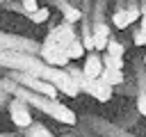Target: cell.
Returning <instances> with one entry per match:
<instances>
[{
    "label": "cell",
    "mask_w": 146,
    "mask_h": 137,
    "mask_svg": "<svg viewBox=\"0 0 146 137\" xmlns=\"http://www.w3.org/2000/svg\"><path fill=\"white\" fill-rule=\"evenodd\" d=\"M7 87L14 91V98H21V100H25L27 105L39 107L41 112H46V114H48V116H52L55 121H59V123H64V126H75V123H78L75 112H73L71 107H66L64 103H57V98L41 96V94L32 91V89L21 87V84H18V82H14V80H11Z\"/></svg>",
    "instance_id": "6da1fadb"
},
{
    "label": "cell",
    "mask_w": 146,
    "mask_h": 137,
    "mask_svg": "<svg viewBox=\"0 0 146 137\" xmlns=\"http://www.w3.org/2000/svg\"><path fill=\"white\" fill-rule=\"evenodd\" d=\"M7 112H9L11 123H14L18 130H27V128L34 123L32 112H30V105H27L25 100H21V98H11V100L7 103Z\"/></svg>",
    "instance_id": "7a4b0ae2"
},
{
    "label": "cell",
    "mask_w": 146,
    "mask_h": 137,
    "mask_svg": "<svg viewBox=\"0 0 146 137\" xmlns=\"http://www.w3.org/2000/svg\"><path fill=\"white\" fill-rule=\"evenodd\" d=\"M39 59H43L48 66H55V68H66L68 62H71V57H68V53H66L64 48L50 46V43H41V48H39Z\"/></svg>",
    "instance_id": "3957f363"
},
{
    "label": "cell",
    "mask_w": 146,
    "mask_h": 137,
    "mask_svg": "<svg viewBox=\"0 0 146 137\" xmlns=\"http://www.w3.org/2000/svg\"><path fill=\"white\" fill-rule=\"evenodd\" d=\"M48 37H52V39H55V43H57L59 48H64V50H66V48L78 39L75 27H73L71 23H66V21H64L62 25H55V27L48 32Z\"/></svg>",
    "instance_id": "277c9868"
},
{
    "label": "cell",
    "mask_w": 146,
    "mask_h": 137,
    "mask_svg": "<svg viewBox=\"0 0 146 137\" xmlns=\"http://www.w3.org/2000/svg\"><path fill=\"white\" fill-rule=\"evenodd\" d=\"M82 71H84V75H87V78H91V80H98V78L103 75V71H105L103 57H100L98 53H89V55H87V59H84V66H82Z\"/></svg>",
    "instance_id": "5b68a950"
},
{
    "label": "cell",
    "mask_w": 146,
    "mask_h": 137,
    "mask_svg": "<svg viewBox=\"0 0 146 137\" xmlns=\"http://www.w3.org/2000/svg\"><path fill=\"white\" fill-rule=\"evenodd\" d=\"M112 89H114V87L105 84V82L98 78V80H94V87H91V94H89V96H94L98 103H107V100L112 98Z\"/></svg>",
    "instance_id": "8992f818"
},
{
    "label": "cell",
    "mask_w": 146,
    "mask_h": 137,
    "mask_svg": "<svg viewBox=\"0 0 146 137\" xmlns=\"http://www.w3.org/2000/svg\"><path fill=\"white\" fill-rule=\"evenodd\" d=\"M62 16H64V21L71 23V25H75V23L82 21V11H80L78 7H73V5H68V2H62Z\"/></svg>",
    "instance_id": "52a82bcc"
},
{
    "label": "cell",
    "mask_w": 146,
    "mask_h": 137,
    "mask_svg": "<svg viewBox=\"0 0 146 137\" xmlns=\"http://www.w3.org/2000/svg\"><path fill=\"white\" fill-rule=\"evenodd\" d=\"M100 80L105 82V84H110V87H119V84H123V71H114V68H105L103 71V75H100Z\"/></svg>",
    "instance_id": "ba28073f"
},
{
    "label": "cell",
    "mask_w": 146,
    "mask_h": 137,
    "mask_svg": "<svg viewBox=\"0 0 146 137\" xmlns=\"http://www.w3.org/2000/svg\"><path fill=\"white\" fill-rule=\"evenodd\" d=\"M23 137H57V135H55V132H50L43 123H36V121H34L27 130H23Z\"/></svg>",
    "instance_id": "9c48e42d"
},
{
    "label": "cell",
    "mask_w": 146,
    "mask_h": 137,
    "mask_svg": "<svg viewBox=\"0 0 146 137\" xmlns=\"http://www.w3.org/2000/svg\"><path fill=\"white\" fill-rule=\"evenodd\" d=\"M112 25L116 30H125L130 25V16H128V9H116L112 14Z\"/></svg>",
    "instance_id": "30bf717a"
},
{
    "label": "cell",
    "mask_w": 146,
    "mask_h": 137,
    "mask_svg": "<svg viewBox=\"0 0 146 137\" xmlns=\"http://www.w3.org/2000/svg\"><path fill=\"white\" fill-rule=\"evenodd\" d=\"M66 53H68V57H71V62L73 59H80V57H84V53H87V48H84V43H82V39L78 37L68 48H66Z\"/></svg>",
    "instance_id": "8fae6325"
},
{
    "label": "cell",
    "mask_w": 146,
    "mask_h": 137,
    "mask_svg": "<svg viewBox=\"0 0 146 137\" xmlns=\"http://www.w3.org/2000/svg\"><path fill=\"white\" fill-rule=\"evenodd\" d=\"M103 64H105V68L123 71V66H125V59H123V57H112V55H103Z\"/></svg>",
    "instance_id": "7c38bea8"
},
{
    "label": "cell",
    "mask_w": 146,
    "mask_h": 137,
    "mask_svg": "<svg viewBox=\"0 0 146 137\" xmlns=\"http://www.w3.org/2000/svg\"><path fill=\"white\" fill-rule=\"evenodd\" d=\"M48 16H50V9H48V7H39L34 14H27V18H30L32 23H46Z\"/></svg>",
    "instance_id": "4fadbf2b"
},
{
    "label": "cell",
    "mask_w": 146,
    "mask_h": 137,
    "mask_svg": "<svg viewBox=\"0 0 146 137\" xmlns=\"http://www.w3.org/2000/svg\"><path fill=\"white\" fill-rule=\"evenodd\" d=\"M107 55H112V57H123V55H125L123 43H119L116 39H110V43H107Z\"/></svg>",
    "instance_id": "5bb4252c"
},
{
    "label": "cell",
    "mask_w": 146,
    "mask_h": 137,
    "mask_svg": "<svg viewBox=\"0 0 146 137\" xmlns=\"http://www.w3.org/2000/svg\"><path fill=\"white\" fill-rule=\"evenodd\" d=\"M135 107H137V112H139L141 116H146V89H139L137 100H135Z\"/></svg>",
    "instance_id": "9a60e30c"
},
{
    "label": "cell",
    "mask_w": 146,
    "mask_h": 137,
    "mask_svg": "<svg viewBox=\"0 0 146 137\" xmlns=\"http://www.w3.org/2000/svg\"><path fill=\"white\" fill-rule=\"evenodd\" d=\"M94 37L112 39V37H110V25H107V23H96V25H94Z\"/></svg>",
    "instance_id": "2e32d148"
},
{
    "label": "cell",
    "mask_w": 146,
    "mask_h": 137,
    "mask_svg": "<svg viewBox=\"0 0 146 137\" xmlns=\"http://www.w3.org/2000/svg\"><path fill=\"white\" fill-rule=\"evenodd\" d=\"M21 7L25 14H34L39 9V0H21Z\"/></svg>",
    "instance_id": "e0dca14e"
},
{
    "label": "cell",
    "mask_w": 146,
    "mask_h": 137,
    "mask_svg": "<svg viewBox=\"0 0 146 137\" xmlns=\"http://www.w3.org/2000/svg\"><path fill=\"white\" fill-rule=\"evenodd\" d=\"M82 43H84L87 53H96V48H94V32H84L82 34Z\"/></svg>",
    "instance_id": "ac0fdd59"
},
{
    "label": "cell",
    "mask_w": 146,
    "mask_h": 137,
    "mask_svg": "<svg viewBox=\"0 0 146 137\" xmlns=\"http://www.w3.org/2000/svg\"><path fill=\"white\" fill-rule=\"evenodd\" d=\"M128 16H130V23H135V21H141V7H135V5H130V7H128Z\"/></svg>",
    "instance_id": "d6986e66"
},
{
    "label": "cell",
    "mask_w": 146,
    "mask_h": 137,
    "mask_svg": "<svg viewBox=\"0 0 146 137\" xmlns=\"http://www.w3.org/2000/svg\"><path fill=\"white\" fill-rule=\"evenodd\" d=\"M132 41H135V46H146V32H144L141 27H139V30H135Z\"/></svg>",
    "instance_id": "ffe728a7"
},
{
    "label": "cell",
    "mask_w": 146,
    "mask_h": 137,
    "mask_svg": "<svg viewBox=\"0 0 146 137\" xmlns=\"http://www.w3.org/2000/svg\"><path fill=\"white\" fill-rule=\"evenodd\" d=\"M139 23H141V25H139V27H141V30H144V32H146V5H144V7H141V21H139Z\"/></svg>",
    "instance_id": "44dd1931"
},
{
    "label": "cell",
    "mask_w": 146,
    "mask_h": 137,
    "mask_svg": "<svg viewBox=\"0 0 146 137\" xmlns=\"http://www.w3.org/2000/svg\"><path fill=\"white\" fill-rule=\"evenodd\" d=\"M0 137H18V135H2V132H0Z\"/></svg>",
    "instance_id": "7402d4cb"
},
{
    "label": "cell",
    "mask_w": 146,
    "mask_h": 137,
    "mask_svg": "<svg viewBox=\"0 0 146 137\" xmlns=\"http://www.w3.org/2000/svg\"><path fill=\"white\" fill-rule=\"evenodd\" d=\"M2 100H5V96H0V105H2Z\"/></svg>",
    "instance_id": "603a6c76"
},
{
    "label": "cell",
    "mask_w": 146,
    "mask_h": 137,
    "mask_svg": "<svg viewBox=\"0 0 146 137\" xmlns=\"http://www.w3.org/2000/svg\"><path fill=\"white\" fill-rule=\"evenodd\" d=\"M144 64H146V53H144Z\"/></svg>",
    "instance_id": "cb8c5ba5"
}]
</instances>
